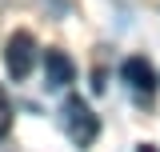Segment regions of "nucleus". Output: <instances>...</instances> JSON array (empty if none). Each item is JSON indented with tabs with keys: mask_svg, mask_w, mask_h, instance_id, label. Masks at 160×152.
I'll return each instance as SVG.
<instances>
[{
	"mask_svg": "<svg viewBox=\"0 0 160 152\" xmlns=\"http://www.w3.org/2000/svg\"><path fill=\"white\" fill-rule=\"evenodd\" d=\"M60 112H64V132H68L72 144L88 148V144L100 136V116L92 112V104H88L84 96H68Z\"/></svg>",
	"mask_w": 160,
	"mask_h": 152,
	"instance_id": "f257e3e1",
	"label": "nucleus"
},
{
	"mask_svg": "<svg viewBox=\"0 0 160 152\" xmlns=\"http://www.w3.org/2000/svg\"><path fill=\"white\" fill-rule=\"evenodd\" d=\"M36 40H32V32H12L8 36V44H4V68H8V76L12 80H24V76L32 72V64H36Z\"/></svg>",
	"mask_w": 160,
	"mask_h": 152,
	"instance_id": "f03ea898",
	"label": "nucleus"
},
{
	"mask_svg": "<svg viewBox=\"0 0 160 152\" xmlns=\"http://www.w3.org/2000/svg\"><path fill=\"white\" fill-rule=\"evenodd\" d=\"M120 76H124V84H128L136 96H144V100L156 96V84H160V80H156V68H152L144 56H128L124 64H120Z\"/></svg>",
	"mask_w": 160,
	"mask_h": 152,
	"instance_id": "7ed1b4c3",
	"label": "nucleus"
},
{
	"mask_svg": "<svg viewBox=\"0 0 160 152\" xmlns=\"http://www.w3.org/2000/svg\"><path fill=\"white\" fill-rule=\"evenodd\" d=\"M76 80V64L68 52H60V48H48L44 52V84L48 88H68Z\"/></svg>",
	"mask_w": 160,
	"mask_h": 152,
	"instance_id": "20e7f679",
	"label": "nucleus"
},
{
	"mask_svg": "<svg viewBox=\"0 0 160 152\" xmlns=\"http://www.w3.org/2000/svg\"><path fill=\"white\" fill-rule=\"evenodd\" d=\"M12 116H16L12 96H8V88H4V84H0V144L8 140V132H12Z\"/></svg>",
	"mask_w": 160,
	"mask_h": 152,
	"instance_id": "39448f33",
	"label": "nucleus"
},
{
	"mask_svg": "<svg viewBox=\"0 0 160 152\" xmlns=\"http://www.w3.org/2000/svg\"><path fill=\"white\" fill-rule=\"evenodd\" d=\"M136 152H160V148H156V144H140Z\"/></svg>",
	"mask_w": 160,
	"mask_h": 152,
	"instance_id": "423d86ee",
	"label": "nucleus"
}]
</instances>
